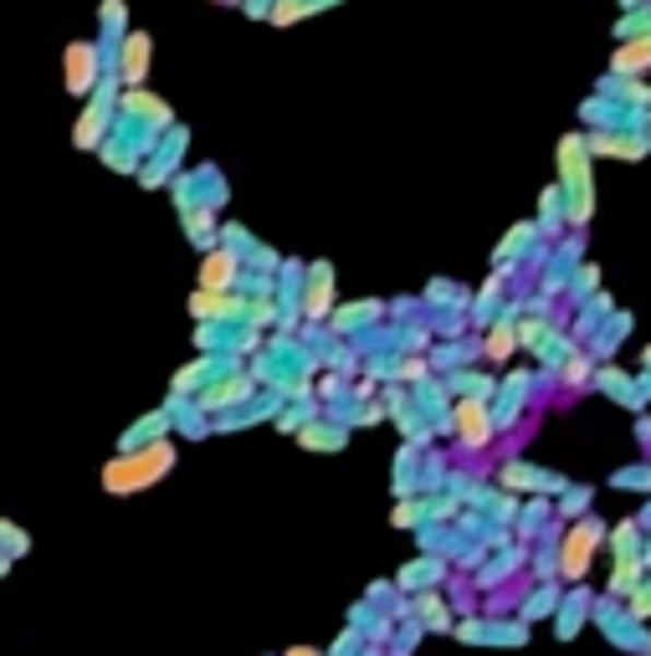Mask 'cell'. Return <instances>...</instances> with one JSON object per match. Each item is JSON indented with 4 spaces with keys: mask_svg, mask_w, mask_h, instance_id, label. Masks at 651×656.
Listing matches in <instances>:
<instances>
[{
    "mask_svg": "<svg viewBox=\"0 0 651 656\" xmlns=\"http://www.w3.org/2000/svg\"><path fill=\"white\" fill-rule=\"evenodd\" d=\"M169 462H175V452H169L165 441H159V446H150V452H139V456H123V462H114L103 482H108L114 492H134V488H144V482H154V477H159V472H165Z\"/></svg>",
    "mask_w": 651,
    "mask_h": 656,
    "instance_id": "1",
    "label": "cell"
},
{
    "mask_svg": "<svg viewBox=\"0 0 651 656\" xmlns=\"http://www.w3.org/2000/svg\"><path fill=\"white\" fill-rule=\"evenodd\" d=\"M68 62H72V93H83L93 83V47H72Z\"/></svg>",
    "mask_w": 651,
    "mask_h": 656,
    "instance_id": "2",
    "label": "cell"
},
{
    "mask_svg": "<svg viewBox=\"0 0 651 656\" xmlns=\"http://www.w3.org/2000/svg\"><path fill=\"white\" fill-rule=\"evenodd\" d=\"M590 544H595V528H580V534H575V539H569V554H565V570L569 574H580L584 570V549H590Z\"/></svg>",
    "mask_w": 651,
    "mask_h": 656,
    "instance_id": "3",
    "label": "cell"
},
{
    "mask_svg": "<svg viewBox=\"0 0 651 656\" xmlns=\"http://www.w3.org/2000/svg\"><path fill=\"white\" fill-rule=\"evenodd\" d=\"M641 57H651V41H641V47H626V51H620V68H647Z\"/></svg>",
    "mask_w": 651,
    "mask_h": 656,
    "instance_id": "4",
    "label": "cell"
},
{
    "mask_svg": "<svg viewBox=\"0 0 651 656\" xmlns=\"http://www.w3.org/2000/svg\"><path fill=\"white\" fill-rule=\"evenodd\" d=\"M196 313H226L216 293H196Z\"/></svg>",
    "mask_w": 651,
    "mask_h": 656,
    "instance_id": "5",
    "label": "cell"
},
{
    "mask_svg": "<svg viewBox=\"0 0 651 656\" xmlns=\"http://www.w3.org/2000/svg\"><path fill=\"white\" fill-rule=\"evenodd\" d=\"M205 277H211V283H226V277H232V262H226V257H211V272H205Z\"/></svg>",
    "mask_w": 651,
    "mask_h": 656,
    "instance_id": "6",
    "label": "cell"
}]
</instances>
